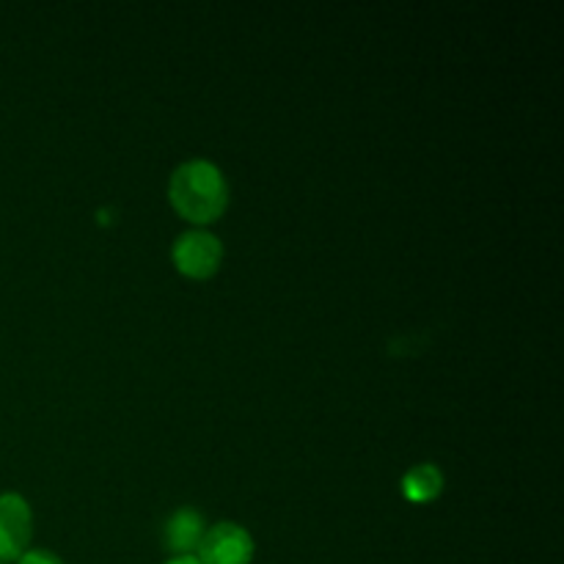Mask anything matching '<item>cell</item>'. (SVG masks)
Returning <instances> with one entry per match:
<instances>
[{
  "instance_id": "6da1fadb",
  "label": "cell",
  "mask_w": 564,
  "mask_h": 564,
  "mask_svg": "<svg viewBox=\"0 0 564 564\" xmlns=\"http://www.w3.org/2000/svg\"><path fill=\"white\" fill-rule=\"evenodd\" d=\"M169 198L176 213L191 224H213L226 213L229 187L218 165L207 160H191L180 165L169 182Z\"/></svg>"
},
{
  "instance_id": "7a4b0ae2",
  "label": "cell",
  "mask_w": 564,
  "mask_h": 564,
  "mask_svg": "<svg viewBox=\"0 0 564 564\" xmlns=\"http://www.w3.org/2000/svg\"><path fill=\"white\" fill-rule=\"evenodd\" d=\"M174 257L176 270L187 279L204 281L209 275L218 273L220 259H224V246L215 235H207V231H187L180 240L174 242Z\"/></svg>"
},
{
  "instance_id": "3957f363",
  "label": "cell",
  "mask_w": 564,
  "mask_h": 564,
  "mask_svg": "<svg viewBox=\"0 0 564 564\" xmlns=\"http://www.w3.org/2000/svg\"><path fill=\"white\" fill-rule=\"evenodd\" d=\"M196 551V560L202 564H251L253 540L237 523H218L209 532H204Z\"/></svg>"
},
{
  "instance_id": "277c9868",
  "label": "cell",
  "mask_w": 564,
  "mask_h": 564,
  "mask_svg": "<svg viewBox=\"0 0 564 564\" xmlns=\"http://www.w3.org/2000/svg\"><path fill=\"white\" fill-rule=\"evenodd\" d=\"M31 540V507L17 494L0 496V564L25 554Z\"/></svg>"
},
{
  "instance_id": "5b68a950",
  "label": "cell",
  "mask_w": 564,
  "mask_h": 564,
  "mask_svg": "<svg viewBox=\"0 0 564 564\" xmlns=\"http://www.w3.org/2000/svg\"><path fill=\"white\" fill-rule=\"evenodd\" d=\"M204 538V521L196 510L182 507L165 523V549L174 551L176 556H191Z\"/></svg>"
},
{
  "instance_id": "8992f818",
  "label": "cell",
  "mask_w": 564,
  "mask_h": 564,
  "mask_svg": "<svg viewBox=\"0 0 564 564\" xmlns=\"http://www.w3.org/2000/svg\"><path fill=\"white\" fill-rule=\"evenodd\" d=\"M441 490H444V477L435 466H416L405 474L402 479V494L413 505H427V501L438 499Z\"/></svg>"
},
{
  "instance_id": "52a82bcc",
  "label": "cell",
  "mask_w": 564,
  "mask_h": 564,
  "mask_svg": "<svg viewBox=\"0 0 564 564\" xmlns=\"http://www.w3.org/2000/svg\"><path fill=\"white\" fill-rule=\"evenodd\" d=\"M17 564H64L58 556H53L50 551H25V554L17 560Z\"/></svg>"
},
{
  "instance_id": "ba28073f",
  "label": "cell",
  "mask_w": 564,
  "mask_h": 564,
  "mask_svg": "<svg viewBox=\"0 0 564 564\" xmlns=\"http://www.w3.org/2000/svg\"><path fill=\"white\" fill-rule=\"evenodd\" d=\"M165 564H202V562H198L196 556H174V560L165 562Z\"/></svg>"
}]
</instances>
